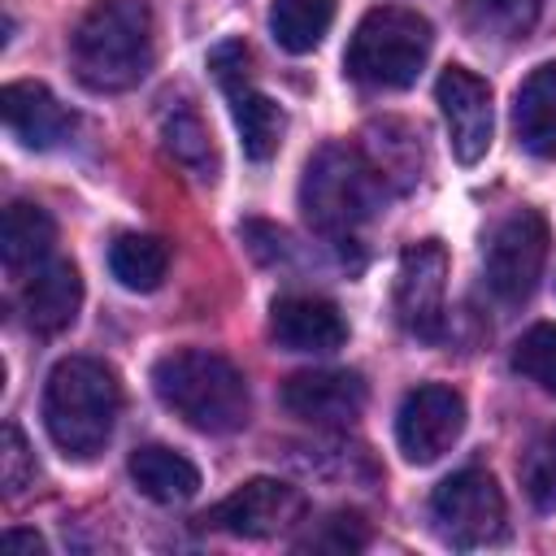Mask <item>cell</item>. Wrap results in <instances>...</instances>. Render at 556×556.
I'll use <instances>...</instances> for the list:
<instances>
[{"mask_svg": "<svg viewBox=\"0 0 556 556\" xmlns=\"http://www.w3.org/2000/svg\"><path fill=\"white\" fill-rule=\"evenodd\" d=\"M208 70H213V78L222 83V91L230 100V117H235V126L243 135V152L252 161H269L278 152V143H282L287 117L265 91H256V83L248 74V48L239 39L217 43L208 52Z\"/></svg>", "mask_w": 556, "mask_h": 556, "instance_id": "8", "label": "cell"}, {"mask_svg": "<svg viewBox=\"0 0 556 556\" xmlns=\"http://www.w3.org/2000/svg\"><path fill=\"white\" fill-rule=\"evenodd\" d=\"M513 130L517 143L539 156L556 161V61H543L526 74V83L513 96Z\"/></svg>", "mask_w": 556, "mask_h": 556, "instance_id": "17", "label": "cell"}, {"mask_svg": "<svg viewBox=\"0 0 556 556\" xmlns=\"http://www.w3.org/2000/svg\"><path fill=\"white\" fill-rule=\"evenodd\" d=\"M486 287L504 304H526L547 265V222L534 208L508 213L486 239Z\"/></svg>", "mask_w": 556, "mask_h": 556, "instance_id": "7", "label": "cell"}, {"mask_svg": "<svg viewBox=\"0 0 556 556\" xmlns=\"http://www.w3.org/2000/svg\"><path fill=\"white\" fill-rule=\"evenodd\" d=\"M35 478V460H30V447L22 439V430L13 421H4L0 430V482H4V495H22Z\"/></svg>", "mask_w": 556, "mask_h": 556, "instance_id": "27", "label": "cell"}, {"mask_svg": "<svg viewBox=\"0 0 556 556\" xmlns=\"http://www.w3.org/2000/svg\"><path fill=\"white\" fill-rule=\"evenodd\" d=\"M321 526H326V530H321V534H308V539H304V547L352 552V547H365V539H369V530L361 526V517H356V513H334V517H326Z\"/></svg>", "mask_w": 556, "mask_h": 556, "instance_id": "28", "label": "cell"}, {"mask_svg": "<svg viewBox=\"0 0 556 556\" xmlns=\"http://www.w3.org/2000/svg\"><path fill=\"white\" fill-rule=\"evenodd\" d=\"M439 109H443V122H447V139H452V156L460 165H478L491 148V130H495V117H491V87L465 70V65H447L439 74Z\"/></svg>", "mask_w": 556, "mask_h": 556, "instance_id": "12", "label": "cell"}, {"mask_svg": "<svg viewBox=\"0 0 556 556\" xmlns=\"http://www.w3.org/2000/svg\"><path fill=\"white\" fill-rule=\"evenodd\" d=\"M52 243H56V226L39 204H9L4 208V226H0V261L4 274L13 282H26L35 269H43L52 261Z\"/></svg>", "mask_w": 556, "mask_h": 556, "instance_id": "18", "label": "cell"}, {"mask_svg": "<svg viewBox=\"0 0 556 556\" xmlns=\"http://www.w3.org/2000/svg\"><path fill=\"white\" fill-rule=\"evenodd\" d=\"M117 413H122V387L104 361L65 356L52 365L43 382V426L65 456L91 460L96 452H104Z\"/></svg>", "mask_w": 556, "mask_h": 556, "instance_id": "2", "label": "cell"}, {"mask_svg": "<svg viewBox=\"0 0 556 556\" xmlns=\"http://www.w3.org/2000/svg\"><path fill=\"white\" fill-rule=\"evenodd\" d=\"M443 295H447V248L439 239L408 243L395 269V317L408 334L434 343L443 334Z\"/></svg>", "mask_w": 556, "mask_h": 556, "instance_id": "10", "label": "cell"}, {"mask_svg": "<svg viewBox=\"0 0 556 556\" xmlns=\"http://www.w3.org/2000/svg\"><path fill=\"white\" fill-rule=\"evenodd\" d=\"M513 369L526 374L534 387H543V391L556 395V326H552V321H539V326H530V330L517 339V348H513Z\"/></svg>", "mask_w": 556, "mask_h": 556, "instance_id": "25", "label": "cell"}, {"mask_svg": "<svg viewBox=\"0 0 556 556\" xmlns=\"http://www.w3.org/2000/svg\"><path fill=\"white\" fill-rule=\"evenodd\" d=\"M304 521V495L278 478H248L204 513V526L235 539H274Z\"/></svg>", "mask_w": 556, "mask_h": 556, "instance_id": "9", "label": "cell"}, {"mask_svg": "<svg viewBox=\"0 0 556 556\" xmlns=\"http://www.w3.org/2000/svg\"><path fill=\"white\" fill-rule=\"evenodd\" d=\"M334 22V0H274L269 30L282 52H313Z\"/></svg>", "mask_w": 556, "mask_h": 556, "instance_id": "24", "label": "cell"}, {"mask_svg": "<svg viewBox=\"0 0 556 556\" xmlns=\"http://www.w3.org/2000/svg\"><path fill=\"white\" fill-rule=\"evenodd\" d=\"M130 478L156 504H187L200 491V469L182 452L161 447V443H148V447L130 452Z\"/></svg>", "mask_w": 556, "mask_h": 556, "instance_id": "19", "label": "cell"}, {"mask_svg": "<svg viewBox=\"0 0 556 556\" xmlns=\"http://www.w3.org/2000/svg\"><path fill=\"white\" fill-rule=\"evenodd\" d=\"M269 334L287 352H339L348 343L343 313L321 295H282L269 308Z\"/></svg>", "mask_w": 556, "mask_h": 556, "instance_id": "14", "label": "cell"}, {"mask_svg": "<svg viewBox=\"0 0 556 556\" xmlns=\"http://www.w3.org/2000/svg\"><path fill=\"white\" fill-rule=\"evenodd\" d=\"M521 486L539 513H556V426L530 443L521 460Z\"/></svg>", "mask_w": 556, "mask_h": 556, "instance_id": "26", "label": "cell"}, {"mask_svg": "<svg viewBox=\"0 0 556 556\" xmlns=\"http://www.w3.org/2000/svg\"><path fill=\"white\" fill-rule=\"evenodd\" d=\"M460 430H465V400L443 382L413 387L395 413V439L404 460L413 465H434L460 439Z\"/></svg>", "mask_w": 556, "mask_h": 556, "instance_id": "11", "label": "cell"}, {"mask_svg": "<svg viewBox=\"0 0 556 556\" xmlns=\"http://www.w3.org/2000/svg\"><path fill=\"white\" fill-rule=\"evenodd\" d=\"M365 400H369L365 378L352 369H304L282 382L287 413L308 426H326V430L352 426L365 413Z\"/></svg>", "mask_w": 556, "mask_h": 556, "instance_id": "13", "label": "cell"}, {"mask_svg": "<svg viewBox=\"0 0 556 556\" xmlns=\"http://www.w3.org/2000/svg\"><path fill=\"white\" fill-rule=\"evenodd\" d=\"M434 534L447 547H486L504 539V495L486 469H460L443 478L430 495Z\"/></svg>", "mask_w": 556, "mask_h": 556, "instance_id": "6", "label": "cell"}, {"mask_svg": "<svg viewBox=\"0 0 556 556\" xmlns=\"http://www.w3.org/2000/svg\"><path fill=\"white\" fill-rule=\"evenodd\" d=\"M4 547L9 552H30V556H43V539L35 530H4Z\"/></svg>", "mask_w": 556, "mask_h": 556, "instance_id": "30", "label": "cell"}, {"mask_svg": "<svg viewBox=\"0 0 556 556\" xmlns=\"http://www.w3.org/2000/svg\"><path fill=\"white\" fill-rule=\"evenodd\" d=\"M0 113H4V126L13 130V139H22L26 148L35 152H48L56 148L61 139H70L74 130V113L43 87V83H4L0 91Z\"/></svg>", "mask_w": 556, "mask_h": 556, "instance_id": "15", "label": "cell"}, {"mask_svg": "<svg viewBox=\"0 0 556 556\" xmlns=\"http://www.w3.org/2000/svg\"><path fill=\"white\" fill-rule=\"evenodd\" d=\"M243 239H248V248H252L261 261H278V256H287V235H282L278 226L248 222V226H243Z\"/></svg>", "mask_w": 556, "mask_h": 556, "instance_id": "29", "label": "cell"}, {"mask_svg": "<svg viewBox=\"0 0 556 556\" xmlns=\"http://www.w3.org/2000/svg\"><path fill=\"white\" fill-rule=\"evenodd\" d=\"M152 391L187 426L204 434H230L248 426L252 395L248 378L208 348H178L152 365Z\"/></svg>", "mask_w": 556, "mask_h": 556, "instance_id": "4", "label": "cell"}, {"mask_svg": "<svg viewBox=\"0 0 556 556\" xmlns=\"http://www.w3.org/2000/svg\"><path fill=\"white\" fill-rule=\"evenodd\" d=\"M109 269L126 291H156L169 269V248L156 235H117L109 243Z\"/></svg>", "mask_w": 556, "mask_h": 556, "instance_id": "22", "label": "cell"}, {"mask_svg": "<svg viewBox=\"0 0 556 556\" xmlns=\"http://www.w3.org/2000/svg\"><path fill=\"white\" fill-rule=\"evenodd\" d=\"M543 0H460V22L478 39L517 43L534 30Z\"/></svg>", "mask_w": 556, "mask_h": 556, "instance_id": "23", "label": "cell"}, {"mask_svg": "<svg viewBox=\"0 0 556 556\" xmlns=\"http://www.w3.org/2000/svg\"><path fill=\"white\" fill-rule=\"evenodd\" d=\"M434 30L417 9L404 4H378L369 9L343 52V70L352 83L374 91H404L426 70Z\"/></svg>", "mask_w": 556, "mask_h": 556, "instance_id": "5", "label": "cell"}, {"mask_svg": "<svg viewBox=\"0 0 556 556\" xmlns=\"http://www.w3.org/2000/svg\"><path fill=\"white\" fill-rule=\"evenodd\" d=\"M78 304H83V278L70 261L56 256L43 269H35L22 287V313L35 334H61L65 326H74Z\"/></svg>", "mask_w": 556, "mask_h": 556, "instance_id": "16", "label": "cell"}, {"mask_svg": "<svg viewBox=\"0 0 556 556\" xmlns=\"http://www.w3.org/2000/svg\"><path fill=\"white\" fill-rule=\"evenodd\" d=\"M369 165L382 174V182L391 187H413L421 178L426 152H421V135L408 122H374L369 126V148H365Z\"/></svg>", "mask_w": 556, "mask_h": 556, "instance_id": "21", "label": "cell"}, {"mask_svg": "<svg viewBox=\"0 0 556 556\" xmlns=\"http://www.w3.org/2000/svg\"><path fill=\"white\" fill-rule=\"evenodd\" d=\"M382 204H387V182L361 148L326 143L304 165L300 208L308 226L330 243H356V235L382 213Z\"/></svg>", "mask_w": 556, "mask_h": 556, "instance_id": "3", "label": "cell"}, {"mask_svg": "<svg viewBox=\"0 0 556 556\" xmlns=\"http://www.w3.org/2000/svg\"><path fill=\"white\" fill-rule=\"evenodd\" d=\"M161 143H165V152H169L191 178H200V182H213V178H217L222 165H217L213 135H208L204 117H200L191 104L165 109V117H161Z\"/></svg>", "mask_w": 556, "mask_h": 556, "instance_id": "20", "label": "cell"}, {"mask_svg": "<svg viewBox=\"0 0 556 556\" xmlns=\"http://www.w3.org/2000/svg\"><path fill=\"white\" fill-rule=\"evenodd\" d=\"M70 65L87 91L135 87L152 70L148 0H96L70 35Z\"/></svg>", "mask_w": 556, "mask_h": 556, "instance_id": "1", "label": "cell"}]
</instances>
